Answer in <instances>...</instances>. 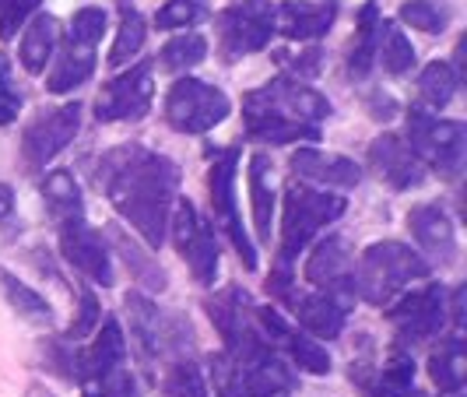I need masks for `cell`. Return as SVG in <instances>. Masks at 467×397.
<instances>
[{"instance_id": "1", "label": "cell", "mask_w": 467, "mask_h": 397, "mask_svg": "<svg viewBox=\"0 0 467 397\" xmlns=\"http://www.w3.org/2000/svg\"><path fill=\"white\" fill-rule=\"evenodd\" d=\"M95 180L119 218L148 243V250H159L169 235V214L180 197L183 169L151 148L123 144L99 159Z\"/></svg>"}, {"instance_id": "2", "label": "cell", "mask_w": 467, "mask_h": 397, "mask_svg": "<svg viewBox=\"0 0 467 397\" xmlns=\"http://www.w3.org/2000/svg\"><path fill=\"white\" fill-rule=\"evenodd\" d=\"M429 275L432 267L419 250L398 239H383L366 246L355 264V299L369 306H390L411 281H425Z\"/></svg>"}, {"instance_id": "3", "label": "cell", "mask_w": 467, "mask_h": 397, "mask_svg": "<svg viewBox=\"0 0 467 397\" xmlns=\"http://www.w3.org/2000/svg\"><path fill=\"white\" fill-rule=\"evenodd\" d=\"M345 208L348 204L337 193L303 187V183H288V190H285V211H281V267H292V260L313 243V235L320 233L324 225H330V222H337L345 214Z\"/></svg>"}, {"instance_id": "4", "label": "cell", "mask_w": 467, "mask_h": 397, "mask_svg": "<svg viewBox=\"0 0 467 397\" xmlns=\"http://www.w3.org/2000/svg\"><path fill=\"white\" fill-rule=\"evenodd\" d=\"M408 148L421 159L425 169H436L443 180H457L464 169L467 127L461 120L432 117L425 106L408 110Z\"/></svg>"}, {"instance_id": "5", "label": "cell", "mask_w": 467, "mask_h": 397, "mask_svg": "<svg viewBox=\"0 0 467 397\" xmlns=\"http://www.w3.org/2000/svg\"><path fill=\"white\" fill-rule=\"evenodd\" d=\"M233 113V102L222 89L183 74L165 95V123L180 134H208Z\"/></svg>"}, {"instance_id": "6", "label": "cell", "mask_w": 467, "mask_h": 397, "mask_svg": "<svg viewBox=\"0 0 467 397\" xmlns=\"http://www.w3.org/2000/svg\"><path fill=\"white\" fill-rule=\"evenodd\" d=\"M169 229H172V243H176L180 257L187 260L193 281L204 285V288L214 285L218 281V264H222L218 235L201 218V211H197V204L190 197H176L172 214H169Z\"/></svg>"}, {"instance_id": "7", "label": "cell", "mask_w": 467, "mask_h": 397, "mask_svg": "<svg viewBox=\"0 0 467 397\" xmlns=\"http://www.w3.org/2000/svg\"><path fill=\"white\" fill-rule=\"evenodd\" d=\"M387 320L404 345H421L429 338H440L450 320V296L440 281H429L415 292L400 296L394 306H383Z\"/></svg>"}, {"instance_id": "8", "label": "cell", "mask_w": 467, "mask_h": 397, "mask_svg": "<svg viewBox=\"0 0 467 397\" xmlns=\"http://www.w3.org/2000/svg\"><path fill=\"white\" fill-rule=\"evenodd\" d=\"M235 165H239V151L225 148V151H214V162L208 169V193H211V211H214V222L229 233L235 254L243 260L246 271H257V246L254 239L243 229V218L235 208Z\"/></svg>"}, {"instance_id": "9", "label": "cell", "mask_w": 467, "mask_h": 397, "mask_svg": "<svg viewBox=\"0 0 467 397\" xmlns=\"http://www.w3.org/2000/svg\"><path fill=\"white\" fill-rule=\"evenodd\" d=\"M243 113H278V117L320 127L334 113V106L327 102V95H320L317 89L303 85V81L278 78V81H267L264 89L246 95L243 99Z\"/></svg>"}, {"instance_id": "10", "label": "cell", "mask_w": 467, "mask_h": 397, "mask_svg": "<svg viewBox=\"0 0 467 397\" xmlns=\"http://www.w3.org/2000/svg\"><path fill=\"white\" fill-rule=\"evenodd\" d=\"M81 102H64L47 110L25 127L22 134V162L28 169H47L81 131Z\"/></svg>"}, {"instance_id": "11", "label": "cell", "mask_w": 467, "mask_h": 397, "mask_svg": "<svg viewBox=\"0 0 467 397\" xmlns=\"http://www.w3.org/2000/svg\"><path fill=\"white\" fill-rule=\"evenodd\" d=\"M271 39H275V11H267L264 4H235L218 15V49L229 64L267 49Z\"/></svg>"}, {"instance_id": "12", "label": "cell", "mask_w": 467, "mask_h": 397, "mask_svg": "<svg viewBox=\"0 0 467 397\" xmlns=\"http://www.w3.org/2000/svg\"><path fill=\"white\" fill-rule=\"evenodd\" d=\"M151 102H155V81H151V64L144 60L102 85V92L95 99V120L99 123L140 120L151 113Z\"/></svg>"}, {"instance_id": "13", "label": "cell", "mask_w": 467, "mask_h": 397, "mask_svg": "<svg viewBox=\"0 0 467 397\" xmlns=\"http://www.w3.org/2000/svg\"><path fill=\"white\" fill-rule=\"evenodd\" d=\"M60 254L67 260L74 271H81L92 285H102V288H113L117 285V267H113V257L102 243V235L88 229L85 218H67L60 222Z\"/></svg>"}, {"instance_id": "14", "label": "cell", "mask_w": 467, "mask_h": 397, "mask_svg": "<svg viewBox=\"0 0 467 397\" xmlns=\"http://www.w3.org/2000/svg\"><path fill=\"white\" fill-rule=\"evenodd\" d=\"M306 281L327 296H337L341 303L355 299V254L345 235H327L317 243V250L306 260Z\"/></svg>"}, {"instance_id": "15", "label": "cell", "mask_w": 467, "mask_h": 397, "mask_svg": "<svg viewBox=\"0 0 467 397\" xmlns=\"http://www.w3.org/2000/svg\"><path fill=\"white\" fill-rule=\"evenodd\" d=\"M123 306H127V317H130L134 345H138V351L148 362H155V359L169 355L176 345H183V338H180L183 320H169L144 292H127Z\"/></svg>"}, {"instance_id": "16", "label": "cell", "mask_w": 467, "mask_h": 397, "mask_svg": "<svg viewBox=\"0 0 467 397\" xmlns=\"http://www.w3.org/2000/svg\"><path fill=\"white\" fill-rule=\"evenodd\" d=\"M408 229L419 243L421 257L429 260V267H453L461 243H457V225L440 204H419L408 211Z\"/></svg>"}, {"instance_id": "17", "label": "cell", "mask_w": 467, "mask_h": 397, "mask_svg": "<svg viewBox=\"0 0 467 397\" xmlns=\"http://www.w3.org/2000/svg\"><path fill=\"white\" fill-rule=\"evenodd\" d=\"M369 169L390 190H415L425 183V165L398 134H379L369 144Z\"/></svg>"}, {"instance_id": "18", "label": "cell", "mask_w": 467, "mask_h": 397, "mask_svg": "<svg viewBox=\"0 0 467 397\" xmlns=\"http://www.w3.org/2000/svg\"><path fill=\"white\" fill-rule=\"evenodd\" d=\"M337 22V0H285L275 11V32H281L292 43H317L324 39Z\"/></svg>"}, {"instance_id": "19", "label": "cell", "mask_w": 467, "mask_h": 397, "mask_svg": "<svg viewBox=\"0 0 467 397\" xmlns=\"http://www.w3.org/2000/svg\"><path fill=\"white\" fill-rule=\"evenodd\" d=\"M292 172L299 180L309 183H324L334 190H355L362 183V165L348 159V155H337V151H320V148H299L292 151Z\"/></svg>"}, {"instance_id": "20", "label": "cell", "mask_w": 467, "mask_h": 397, "mask_svg": "<svg viewBox=\"0 0 467 397\" xmlns=\"http://www.w3.org/2000/svg\"><path fill=\"white\" fill-rule=\"evenodd\" d=\"M235 366L243 376L246 397H292V391H296V373L275 355L271 345H260L246 359H239Z\"/></svg>"}, {"instance_id": "21", "label": "cell", "mask_w": 467, "mask_h": 397, "mask_svg": "<svg viewBox=\"0 0 467 397\" xmlns=\"http://www.w3.org/2000/svg\"><path fill=\"white\" fill-rule=\"evenodd\" d=\"M292 313L309 338H327V341L341 338V330L348 324V303H341L337 296H327V292L292 299Z\"/></svg>"}, {"instance_id": "22", "label": "cell", "mask_w": 467, "mask_h": 397, "mask_svg": "<svg viewBox=\"0 0 467 397\" xmlns=\"http://www.w3.org/2000/svg\"><path fill=\"white\" fill-rule=\"evenodd\" d=\"M57 47H60V22L53 15H32L25 22L22 47H18L25 74H43L49 60L57 57Z\"/></svg>"}, {"instance_id": "23", "label": "cell", "mask_w": 467, "mask_h": 397, "mask_svg": "<svg viewBox=\"0 0 467 397\" xmlns=\"http://www.w3.org/2000/svg\"><path fill=\"white\" fill-rule=\"evenodd\" d=\"M95 74V49L92 47H78V43H67L60 49L57 64L47 74V92L53 95H67L81 85H88Z\"/></svg>"}, {"instance_id": "24", "label": "cell", "mask_w": 467, "mask_h": 397, "mask_svg": "<svg viewBox=\"0 0 467 397\" xmlns=\"http://www.w3.org/2000/svg\"><path fill=\"white\" fill-rule=\"evenodd\" d=\"M271 159L257 151L250 155V204H254V225L264 243H271L275 229V176H271Z\"/></svg>"}, {"instance_id": "25", "label": "cell", "mask_w": 467, "mask_h": 397, "mask_svg": "<svg viewBox=\"0 0 467 397\" xmlns=\"http://www.w3.org/2000/svg\"><path fill=\"white\" fill-rule=\"evenodd\" d=\"M429 376L440 387V394H461L467 380V355L461 334H446V341L429 355Z\"/></svg>"}, {"instance_id": "26", "label": "cell", "mask_w": 467, "mask_h": 397, "mask_svg": "<svg viewBox=\"0 0 467 397\" xmlns=\"http://www.w3.org/2000/svg\"><path fill=\"white\" fill-rule=\"evenodd\" d=\"M246 138L264 144H292V141H320V127L299 123V120L278 117V113H243Z\"/></svg>"}, {"instance_id": "27", "label": "cell", "mask_w": 467, "mask_h": 397, "mask_svg": "<svg viewBox=\"0 0 467 397\" xmlns=\"http://www.w3.org/2000/svg\"><path fill=\"white\" fill-rule=\"evenodd\" d=\"M109 235H113L117 254L123 257L127 271L134 275V281H138L140 288H148V292H165V288H169V275H165V267L159 264L155 254H148L144 246H138L123 229H113Z\"/></svg>"}, {"instance_id": "28", "label": "cell", "mask_w": 467, "mask_h": 397, "mask_svg": "<svg viewBox=\"0 0 467 397\" xmlns=\"http://www.w3.org/2000/svg\"><path fill=\"white\" fill-rule=\"evenodd\" d=\"M43 197H47V211L60 222L67 218H85V201H81V187L74 180L70 169H53L43 180Z\"/></svg>"}, {"instance_id": "29", "label": "cell", "mask_w": 467, "mask_h": 397, "mask_svg": "<svg viewBox=\"0 0 467 397\" xmlns=\"http://www.w3.org/2000/svg\"><path fill=\"white\" fill-rule=\"evenodd\" d=\"M0 296L7 299V306L25 317V320H32V324H49L53 320V306H49L47 296H39L32 285H25L15 271H7V267H0Z\"/></svg>"}, {"instance_id": "30", "label": "cell", "mask_w": 467, "mask_h": 397, "mask_svg": "<svg viewBox=\"0 0 467 397\" xmlns=\"http://www.w3.org/2000/svg\"><path fill=\"white\" fill-rule=\"evenodd\" d=\"M379 7L376 0H366V7L358 11V28H355V39L348 47V74L355 78H366L376 64V32H379Z\"/></svg>"}, {"instance_id": "31", "label": "cell", "mask_w": 467, "mask_h": 397, "mask_svg": "<svg viewBox=\"0 0 467 397\" xmlns=\"http://www.w3.org/2000/svg\"><path fill=\"white\" fill-rule=\"evenodd\" d=\"M376 64L387 70V74H408L415 68V47L411 39L400 32L394 22H379V32H376Z\"/></svg>"}, {"instance_id": "32", "label": "cell", "mask_w": 467, "mask_h": 397, "mask_svg": "<svg viewBox=\"0 0 467 397\" xmlns=\"http://www.w3.org/2000/svg\"><path fill=\"white\" fill-rule=\"evenodd\" d=\"M144 39H148V25H144V18H140V11L138 7H130V4H119V32H117V39H113L109 57H106L109 68L130 64L140 49H144Z\"/></svg>"}, {"instance_id": "33", "label": "cell", "mask_w": 467, "mask_h": 397, "mask_svg": "<svg viewBox=\"0 0 467 397\" xmlns=\"http://www.w3.org/2000/svg\"><path fill=\"white\" fill-rule=\"evenodd\" d=\"M457 85H461V74L453 70V64H446V60H432L419 74L421 102L429 110H446L453 102V95H457Z\"/></svg>"}, {"instance_id": "34", "label": "cell", "mask_w": 467, "mask_h": 397, "mask_svg": "<svg viewBox=\"0 0 467 397\" xmlns=\"http://www.w3.org/2000/svg\"><path fill=\"white\" fill-rule=\"evenodd\" d=\"M281 345L288 349V355H292V362L303 370V373L309 376H327L330 370H334V362H330V351L317 341V338H309L306 330H296L288 328V334L281 338Z\"/></svg>"}, {"instance_id": "35", "label": "cell", "mask_w": 467, "mask_h": 397, "mask_svg": "<svg viewBox=\"0 0 467 397\" xmlns=\"http://www.w3.org/2000/svg\"><path fill=\"white\" fill-rule=\"evenodd\" d=\"M204 57H208V39L201 32H183V36L165 43L162 53H159V64L172 74H187V70L201 68Z\"/></svg>"}, {"instance_id": "36", "label": "cell", "mask_w": 467, "mask_h": 397, "mask_svg": "<svg viewBox=\"0 0 467 397\" xmlns=\"http://www.w3.org/2000/svg\"><path fill=\"white\" fill-rule=\"evenodd\" d=\"M78 387L85 397H138V380L127 370V362L102 370V373L78 376Z\"/></svg>"}, {"instance_id": "37", "label": "cell", "mask_w": 467, "mask_h": 397, "mask_svg": "<svg viewBox=\"0 0 467 397\" xmlns=\"http://www.w3.org/2000/svg\"><path fill=\"white\" fill-rule=\"evenodd\" d=\"M162 391L165 397H211L201 366L190 362V359H180V362L169 366V373L162 380Z\"/></svg>"}, {"instance_id": "38", "label": "cell", "mask_w": 467, "mask_h": 397, "mask_svg": "<svg viewBox=\"0 0 467 397\" xmlns=\"http://www.w3.org/2000/svg\"><path fill=\"white\" fill-rule=\"evenodd\" d=\"M400 22L411 25V28H421L429 36H440L450 25V11L432 4V0H404L400 4Z\"/></svg>"}, {"instance_id": "39", "label": "cell", "mask_w": 467, "mask_h": 397, "mask_svg": "<svg viewBox=\"0 0 467 397\" xmlns=\"http://www.w3.org/2000/svg\"><path fill=\"white\" fill-rule=\"evenodd\" d=\"M106 36V11L102 7H78L70 15L67 25V43H78V47H99V39Z\"/></svg>"}, {"instance_id": "40", "label": "cell", "mask_w": 467, "mask_h": 397, "mask_svg": "<svg viewBox=\"0 0 467 397\" xmlns=\"http://www.w3.org/2000/svg\"><path fill=\"white\" fill-rule=\"evenodd\" d=\"M208 18V4L204 0H165L155 15V25L162 32H172V28H193L197 22Z\"/></svg>"}, {"instance_id": "41", "label": "cell", "mask_w": 467, "mask_h": 397, "mask_svg": "<svg viewBox=\"0 0 467 397\" xmlns=\"http://www.w3.org/2000/svg\"><path fill=\"white\" fill-rule=\"evenodd\" d=\"M99 324H102V306H99V296H95L92 288H81V296H78V313H74V320H70V328H67L64 338H67L70 345H78L81 338L95 334Z\"/></svg>"}, {"instance_id": "42", "label": "cell", "mask_w": 467, "mask_h": 397, "mask_svg": "<svg viewBox=\"0 0 467 397\" xmlns=\"http://www.w3.org/2000/svg\"><path fill=\"white\" fill-rule=\"evenodd\" d=\"M208 366H211V391H214V397H246V387H243L239 366H235L225 351L211 355Z\"/></svg>"}, {"instance_id": "43", "label": "cell", "mask_w": 467, "mask_h": 397, "mask_svg": "<svg viewBox=\"0 0 467 397\" xmlns=\"http://www.w3.org/2000/svg\"><path fill=\"white\" fill-rule=\"evenodd\" d=\"M22 106H25V95H22V89L15 85L11 60H7V53H0V127L15 123L18 113H22Z\"/></svg>"}, {"instance_id": "44", "label": "cell", "mask_w": 467, "mask_h": 397, "mask_svg": "<svg viewBox=\"0 0 467 397\" xmlns=\"http://www.w3.org/2000/svg\"><path fill=\"white\" fill-rule=\"evenodd\" d=\"M39 11V0H0V39H15L18 28Z\"/></svg>"}, {"instance_id": "45", "label": "cell", "mask_w": 467, "mask_h": 397, "mask_svg": "<svg viewBox=\"0 0 467 397\" xmlns=\"http://www.w3.org/2000/svg\"><path fill=\"white\" fill-rule=\"evenodd\" d=\"M366 110H369V117L379 120V123H387V120H394L400 113L398 99L390 92H383V89H376V92L366 99Z\"/></svg>"}, {"instance_id": "46", "label": "cell", "mask_w": 467, "mask_h": 397, "mask_svg": "<svg viewBox=\"0 0 467 397\" xmlns=\"http://www.w3.org/2000/svg\"><path fill=\"white\" fill-rule=\"evenodd\" d=\"M320 68H324V49H306V53H299L296 60H288V70L303 81V78H317L320 74Z\"/></svg>"}, {"instance_id": "47", "label": "cell", "mask_w": 467, "mask_h": 397, "mask_svg": "<svg viewBox=\"0 0 467 397\" xmlns=\"http://www.w3.org/2000/svg\"><path fill=\"white\" fill-rule=\"evenodd\" d=\"M11 214H15V190L0 183V222H7Z\"/></svg>"}, {"instance_id": "48", "label": "cell", "mask_w": 467, "mask_h": 397, "mask_svg": "<svg viewBox=\"0 0 467 397\" xmlns=\"http://www.w3.org/2000/svg\"><path fill=\"white\" fill-rule=\"evenodd\" d=\"M25 397H60V394H53L47 383H28V394Z\"/></svg>"}, {"instance_id": "49", "label": "cell", "mask_w": 467, "mask_h": 397, "mask_svg": "<svg viewBox=\"0 0 467 397\" xmlns=\"http://www.w3.org/2000/svg\"><path fill=\"white\" fill-rule=\"evenodd\" d=\"M235 4H267V0H235Z\"/></svg>"}]
</instances>
